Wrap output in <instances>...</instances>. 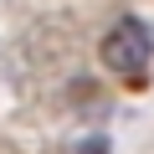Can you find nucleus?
Returning <instances> with one entry per match:
<instances>
[{
    "label": "nucleus",
    "instance_id": "f257e3e1",
    "mask_svg": "<svg viewBox=\"0 0 154 154\" xmlns=\"http://www.w3.org/2000/svg\"><path fill=\"white\" fill-rule=\"evenodd\" d=\"M149 51H154L149 26H144V21H134V16H123V21L103 36V46H98L103 67H108V72H118V77H139V72H144V62H149Z\"/></svg>",
    "mask_w": 154,
    "mask_h": 154
}]
</instances>
